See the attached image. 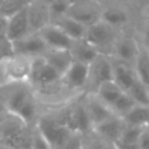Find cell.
I'll return each mask as SVG.
<instances>
[{"label":"cell","instance_id":"cell-2","mask_svg":"<svg viewBox=\"0 0 149 149\" xmlns=\"http://www.w3.org/2000/svg\"><path fill=\"white\" fill-rule=\"evenodd\" d=\"M44 136V139L50 143L52 149H62V147L72 136V132L62 126L56 121L52 114L48 111H43L38 118L36 125L34 126Z\"/></svg>","mask_w":149,"mask_h":149},{"label":"cell","instance_id":"cell-20","mask_svg":"<svg viewBox=\"0 0 149 149\" xmlns=\"http://www.w3.org/2000/svg\"><path fill=\"white\" fill-rule=\"evenodd\" d=\"M43 109L41 107V105L38 104V101L36 100V98L34 97V94L23 104V106L19 109V112L15 114L27 127L33 128L38 118L41 116Z\"/></svg>","mask_w":149,"mask_h":149},{"label":"cell","instance_id":"cell-23","mask_svg":"<svg viewBox=\"0 0 149 149\" xmlns=\"http://www.w3.org/2000/svg\"><path fill=\"white\" fill-rule=\"evenodd\" d=\"M123 92L125 91H122L113 80H109V81H105V83L100 84L93 93L102 102H105L107 106L111 107Z\"/></svg>","mask_w":149,"mask_h":149},{"label":"cell","instance_id":"cell-27","mask_svg":"<svg viewBox=\"0 0 149 149\" xmlns=\"http://www.w3.org/2000/svg\"><path fill=\"white\" fill-rule=\"evenodd\" d=\"M33 0H5L0 8V16L10 17L14 14L26 9Z\"/></svg>","mask_w":149,"mask_h":149},{"label":"cell","instance_id":"cell-14","mask_svg":"<svg viewBox=\"0 0 149 149\" xmlns=\"http://www.w3.org/2000/svg\"><path fill=\"white\" fill-rule=\"evenodd\" d=\"M40 37L43 40L48 49L52 50H70L73 41L66 36L59 28L55 24L49 23L43 27L40 31H37Z\"/></svg>","mask_w":149,"mask_h":149},{"label":"cell","instance_id":"cell-21","mask_svg":"<svg viewBox=\"0 0 149 149\" xmlns=\"http://www.w3.org/2000/svg\"><path fill=\"white\" fill-rule=\"evenodd\" d=\"M52 24H55L57 28H59L66 36H69L72 41H77V40H81L85 36L86 33V27L83 26L81 23L77 22L76 20H73L72 17L64 15L52 22H50Z\"/></svg>","mask_w":149,"mask_h":149},{"label":"cell","instance_id":"cell-40","mask_svg":"<svg viewBox=\"0 0 149 149\" xmlns=\"http://www.w3.org/2000/svg\"><path fill=\"white\" fill-rule=\"evenodd\" d=\"M0 149H10V148L7 147V146H5V144H0Z\"/></svg>","mask_w":149,"mask_h":149},{"label":"cell","instance_id":"cell-15","mask_svg":"<svg viewBox=\"0 0 149 149\" xmlns=\"http://www.w3.org/2000/svg\"><path fill=\"white\" fill-rule=\"evenodd\" d=\"M26 10L31 34L40 31L43 27L50 23L49 7L41 0H33L28 5Z\"/></svg>","mask_w":149,"mask_h":149},{"label":"cell","instance_id":"cell-16","mask_svg":"<svg viewBox=\"0 0 149 149\" xmlns=\"http://www.w3.org/2000/svg\"><path fill=\"white\" fill-rule=\"evenodd\" d=\"M31 34L28 17H27V10L23 9L13 16L8 17V24H7V38L9 43H13L15 41H19L26 36Z\"/></svg>","mask_w":149,"mask_h":149},{"label":"cell","instance_id":"cell-18","mask_svg":"<svg viewBox=\"0 0 149 149\" xmlns=\"http://www.w3.org/2000/svg\"><path fill=\"white\" fill-rule=\"evenodd\" d=\"M70 54L74 62L84 63L87 65H90L100 55L98 50L93 45H91L85 38L73 41L70 49Z\"/></svg>","mask_w":149,"mask_h":149},{"label":"cell","instance_id":"cell-25","mask_svg":"<svg viewBox=\"0 0 149 149\" xmlns=\"http://www.w3.org/2000/svg\"><path fill=\"white\" fill-rule=\"evenodd\" d=\"M127 93L132 97L136 105L149 106V87L142 84L140 80L136 79L132 87L127 91Z\"/></svg>","mask_w":149,"mask_h":149},{"label":"cell","instance_id":"cell-36","mask_svg":"<svg viewBox=\"0 0 149 149\" xmlns=\"http://www.w3.org/2000/svg\"><path fill=\"white\" fill-rule=\"evenodd\" d=\"M116 146H118V149H140V148H139V146L122 144V143H119V142H116Z\"/></svg>","mask_w":149,"mask_h":149},{"label":"cell","instance_id":"cell-33","mask_svg":"<svg viewBox=\"0 0 149 149\" xmlns=\"http://www.w3.org/2000/svg\"><path fill=\"white\" fill-rule=\"evenodd\" d=\"M84 137L79 134H72L69 141L62 147V149H83Z\"/></svg>","mask_w":149,"mask_h":149},{"label":"cell","instance_id":"cell-29","mask_svg":"<svg viewBox=\"0 0 149 149\" xmlns=\"http://www.w3.org/2000/svg\"><path fill=\"white\" fill-rule=\"evenodd\" d=\"M48 7H49L50 22H52V21L66 15V13L70 8V3L66 0H55Z\"/></svg>","mask_w":149,"mask_h":149},{"label":"cell","instance_id":"cell-10","mask_svg":"<svg viewBox=\"0 0 149 149\" xmlns=\"http://www.w3.org/2000/svg\"><path fill=\"white\" fill-rule=\"evenodd\" d=\"M48 50V47L40 37L37 33L29 34L28 36L10 43L12 55H22L31 58L43 56Z\"/></svg>","mask_w":149,"mask_h":149},{"label":"cell","instance_id":"cell-34","mask_svg":"<svg viewBox=\"0 0 149 149\" xmlns=\"http://www.w3.org/2000/svg\"><path fill=\"white\" fill-rule=\"evenodd\" d=\"M137 146L140 149H149V127H146L142 130V134H141Z\"/></svg>","mask_w":149,"mask_h":149},{"label":"cell","instance_id":"cell-8","mask_svg":"<svg viewBox=\"0 0 149 149\" xmlns=\"http://www.w3.org/2000/svg\"><path fill=\"white\" fill-rule=\"evenodd\" d=\"M101 12H102V2L98 0H90L86 2L71 5L66 15L87 28L100 21Z\"/></svg>","mask_w":149,"mask_h":149},{"label":"cell","instance_id":"cell-19","mask_svg":"<svg viewBox=\"0 0 149 149\" xmlns=\"http://www.w3.org/2000/svg\"><path fill=\"white\" fill-rule=\"evenodd\" d=\"M49 65H51L61 76H63L70 65L73 63V58L70 54V50H52L48 49L47 52L42 56Z\"/></svg>","mask_w":149,"mask_h":149},{"label":"cell","instance_id":"cell-43","mask_svg":"<svg viewBox=\"0 0 149 149\" xmlns=\"http://www.w3.org/2000/svg\"><path fill=\"white\" fill-rule=\"evenodd\" d=\"M3 1H5V0H0V8H1V6H2V3H3Z\"/></svg>","mask_w":149,"mask_h":149},{"label":"cell","instance_id":"cell-13","mask_svg":"<svg viewBox=\"0 0 149 149\" xmlns=\"http://www.w3.org/2000/svg\"><path fill=\"white\" fill-rule=\"evenodd\" d=\"M126 125L119 116H112L111 119L97 125L93 128V135L102 142L116 143L125 129Z\"/></svg>","mask_w":149,"mask_h":149},{"label":"cell","instance_id":"cell-37","mask_svg":"<svg viewBox=\"0 0 149 149\" xmlns=\"http://www.w3.org/2000/svg\"><path fill=\"white\" fill-rule=\"evenodd\" d=\"M100 149H118V146H116V143H107V142H102Z\"/></svg>","mask_w":149,"mask_h":149},{"label":"cell","instance_id":"cell-24","mask_svg":"<svg viewBox=\"0 0 149 149\" xmlns=\"http://www.w3.org/2000/svg\"><path fill=\"white\" fill-rule=\"evenodd\" d=\"M137 80L149 87V52L141 48L133 64Z\"/></svg>","mask_w":149,"mask_h":149},{"label":"cell","instance_id":"cell-11","mask_svg":"<svg viewBox=\"0 0 149 149\" xmlns=\"http://www.w3.org/2000/svg\"><path fill=\"white\" fill-rule=\"evenodd\" d=\"M62 83L71 91L86 93L88 83V65L73 61L66 72L62 76Z\"/></svg>","mask_w":149,"mask_h":149},{"label":"cell","instance_id":"cell-44","mask_svg":"<svg viewBox=\"0 0 149 149\" xmlns=\"http://www.w3.org/2000/svg\"><path fill=\"white\" fill-rule=\"evenodd\" d=\"M144 1H146V2H147V5H148V3H149V0H144Z\"/></svg>","mask_w":149,"mask_h":149},{"label":"cell","instance_id":"cell-30","mask_svg":"<svg viewBox=\"0 0 149 149\" xmlns=\"http://www.w3.org/2000/svg\"><path fill=\"white\" fill-rule=\"evenodd\" d=\"M135 35L142 49L149 51V17L144 16L141 24L135 29Z\"/></svg>","mask_w":149,"mask_h":149},{"label":"cell","instance_id":"cell-5","mask_svg":"<svg viewBox=\"0 0 149 149\" xmlns=\"http://www.w3.org/2000/svg\"><path fill=\"white\" fill-rule=\"evenodd\" d=\"M62 80V76L47 63V61L41 57L33 58L31 73L29 79V85L33 90L47 87L57 84Z\"/></svg>","mask_w":149,"mask_h":149},{"label":"cell","instance_id":"cell-7","mask_svg":"<svg viewBox=\"0 0 149 149\" xmlns=\"http://www.w3.org/2000/svg\"><path fill=\"white\" fill-rule=\"evenodd\" d=\"M0 95L3 100L6 112L15 115L23 104L33 95V90L29 84H12L0 90Z\"/></svg>","mask_w":149,"mask_h":149},{"label":"cell","instance_id":"cell-26","mask_svg":"<svg viewBox=\"0 0 149 149\" xmlns=\"http://www.w3.org/2000/svg\"><path fill=\"white\" fill-rule=\"evenodd\" d=\"M135 101L132 99V97L127 93V92H123L119 98L118 100L111 106V109L113 112V114L115 116H119V118H123L134 106H135Z\"/></svg>","mask_w":149,"mask_h":149},{"label":"cell","instance_id":"cell-28","mask_svg":"<svg viewBox=\"0 0 149 149\" xmlns=\"http://www.w3.org/2000/svg\"><path fill=\"white\" fill-rule=\"evenodd\" d=\"M144 128H140V127H132V126H126L120 139H119V143L122 144H129V146H137L142 130Z\"/></svg>","mask_w":149,"mask_h":149},{"label":"cell","instance_id":"cell-6","mask_svg":"<svg viewBox=\"0 0 149 149\" xmlns=\"http://www.w3.org/2000/svg\"><path fill=\"white\" fill-rule=\"evenodd\" d=\"M109 80H113L112 58L109 56L99 55L88 65V83L86 92L93 93L100 84Z\"/></svg>","mask_w":149,"mask_h":149},{"label":"cell","instance_id":"cell-22","mask_svg":"<svg viewBox=\"0 0 149 149\" xmlns=\"http://www.w3.org/2000/svg\"><path fill=\"white\" fill-rule=\"evenodd\" d=\"M126 126L146 128L149 127V106L135 105L123 118H121Z\"/></svg>","mask_w":149,"mask_h":149},{"label":"cell","instance_id":"cell-3","mask_svg":"<svg viewBox=\"0 0 149 149\" xmlns=\"http://www.w3.org/2000/svg\"><path fill=\"white\" fill-rule=\"evenodd\" d=\"M100 20L120 31L130 30L133 24V10L130 7L116 0H109L102 3Z\"/></svg>","mask_w":149,"mask_h":149},{"label":"cell","instance_id":"cell-31","mask_svg":"<svg viewBox=\"0 0 149 149\" xmlns=\"http://www.w3.org/2000/svg\"><path fill=\"white\" fill-rule=\"evenodd\" d=\"M31 149H52L50 143L44 139V136L37 130L36 127H33Z\"/></svg>","mask_w":149,"mask_h":149},{"label":"cell","instance_id":"cell-35","mask_svg":"<svg viewBox=\"0 0 149 149\" xmlns=\"http://www.w3.org/2000/svg\"><path fill=\"white\" fill-rule=\"evenodd\" d=\"M116 1H119V2H121V3H123V5H126V6L132 8L134 6H137V5L142 3L143 0H116Z\"/></svg>","mask_w":149,"mask_h":149},{"label":"cell","instance_id":"cell-38","mask_svg":"<svg viewBox=\"0 0 149 149\" xmlns=\"http://www.w3.org/2000/svg\"><path fill=\"white\" fill-rule=\"evenodd\" d=\"M69 3H70V6L71 5H74V3H80V2H86V1H90V0H66Z\"/></svg>","mask_w":149,"mask_h":149},{"label":"cell","instance_id":"cell-45","mask_svg":"<svg viewBox=\"0 0 149 149\" xmlns=\"http://www.w3.org/2000/svg\"><path fill=\"white\" fill-rule=\"evenodd\" d=\"M146 16H147V17H149V14H146Z\"/></svg>","mask_w":149,"mask_h":149},{"label":"cell","instance_id":"cell-39","mask_svg":"<svg viewBox=\"0 0 149 149\" xmlns=\"http://www.w3.org/2000/svg\"><path fill=\"white\" fill-rule=\"evenodd\" d=\"M41 1H42V2H44L45 5H48V6H49V5H50V3H52L55 0H41Z\"/></svg>","mask_w":149,"mask_h":149},{"label":"cell","instance_id":"cell-42","mask_svg":"<svg viewBox=\"0 0 149 149\" xmlns=\"http://www.w3.org/2000/svg\"><path fill=\"white\" fill-rule=\"evenodd\" d=\"M98 1H100V2L104 3V2H107V1H109V0H98Z\"/></svg>","mask_w":149,"mask_h":149},{"label":"cell","instance_id":"cell-1","mask_svg":"<svg viewBox=\"0 0 149 149\" xmlns=\"http://www.w3.org/2000/svg\"><path fill=\"white\" fill-rule=\"evenodd\" d=\"M121 33L123 31H120L100 20L99 22L86 28L84 38L93 45L100 55L111 56L113 47Z\"/></svg>","mask_w":149,"mask_h":149},{"label":"cell","instance_id":"cell-32","mask_svg":"<svg viewBox=\"0 0 149 149\" xmlns=\"http://www.w3.org/2000/svg\"><path fill=\"white\" fill-rule=\"evenodd\" d=\"M12 80L9 78L7 66H6V57L0 59V90L12 85Z\"/></svg>","mask_w":149,"mask_h":149},{"label":"cell","instance_id":"cell-46","mask_svg":"<svg viewBox=\"0 0 149 149\" xmlns=\"http://www.w3.org/2000/svg\"><path fill=\"white\" fill-rule=\"evenodd\" d=\"M148 52H149V51H148Z\"/></svg>","mask_w":149,"mask_h":149},{"label":"cell","instance_id":"cell-12","mask_svg":"<svg viewBox=\"0 0 149 149\" xmlns=\"http://www.w3.org/2000/svg\"><path fill=\"white\" fill-rule=\"evenodd\" d=\"M83 102H84V106L86 108V112L88 114V118L91 120L93 128L97 125L111 119L112 116H115L111 107L107 106L105 102H102L94 93L86 92L83 95Z\"/></svg>","mask_w":149,"mask_h":149},{"label":"cell","instance_id":"cell-17","mask_svg":"<svg viewBox=\"0 0 149 149\" xmlns=\"http://www.w3.org/2000/svg\"><path fill=\"white\" fill-rule=\"evenodd\" d=\"M113 62V81L125 92H127L135 83L136 74L133 65L121 63L112 59Z\"/></svg>","mask_w":149,"mask_h":149},{"label":"cell","instance_id":"cell-41","mask_svg":"<svg viewBox=\"0 0 149 149\" xmlns=\"http://www.w3.org/2000/svg\"><path fill=\"white\" fill-rule=\"evenodd\" d=\"M146 14H149V3L146 6Z\"/></svg>","mask_w":149,"mask_h":149},{"label":"cell","instance_id":"cell-9","mask_svg":"<svg viewBox=\"0 0 149 149\" xmlns=\"http://www.w3.org/2000/svg\"><path fill=\"white\" fill-rule=\"evenodd\" d=\"M33 58L22 55H9L6 57V66L13 84H29Z\"/></svg>","mask_w":149,"mask_h":149},{"label":"cell","instance_id":"cell-4","mask_svg":"<svg viewBox=\"0 0 149 149\" xmlns=\"http://www.w3.org/2000/svg\"><path fill=\"white\" fill-rule=\"evenodd\" d=\"M140 50L141 45L135 35V29H130L121 33L113 47L109 57L114 61L133 65Z\"/></svg>","mask_w":149,"mask_h":149}]
</instances>
